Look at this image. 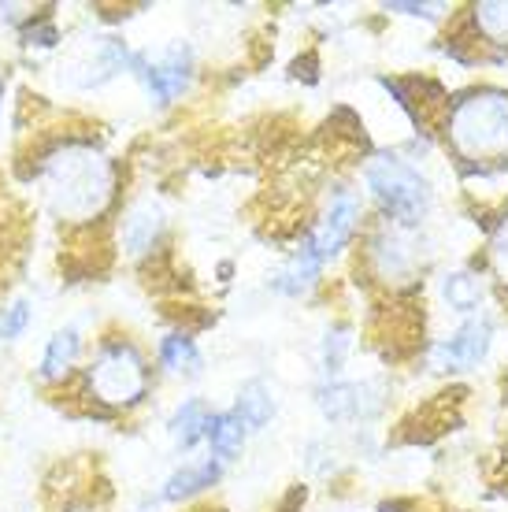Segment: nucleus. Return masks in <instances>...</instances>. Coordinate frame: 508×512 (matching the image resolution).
I'll use <instances>...</instances> for the list:
<instances>
[{
	"label": "nucleus",
	"mask_w": 508,
	"mask_h": 512,
	"mask_svg": "<svg viewBox=\"0 0 508 512\" xmlns=\"http://www.w3.org/2000/svg\"><path fill=\"white\" fill-rule=\"evenodd\" d=\"M38 179L52 216L67 219V223L101 219L115 197V164L93 141H56L49 153L41 156Z\"/></svg>",
	"instance_id": "nucleus-1"
},
{
	"label": "nucleus",
	"mask_w": 508,
	"mask_h": 512,
	"mask_svg": "<svg viewBox=\"0 0 508 512\" xmlns=\"http://www.w3.org/2000/svg\"><path fill=\"white\" fill-rule=\"evenodd\" d=\"M445 141L468 175L508 167V93L497 86L460 93L445 112Z\"/></svg>",
	"instance_id": "nucleus-2"
},
{
	"label": "nucleus",
	"mask_w": 508,
	"mask_h": 512,
	"mask_svg": "<svg viewBox=\"0 0 508 512\" xmlns=\"http://www.w3.org/2000/svg\"><path fill=\"white\" fill-rule=\"evenodd\" d=\"M364 186L379 205L382 223L423 227L434 212V186L420 167L397 153H375L364 164Z\"/></svg>",
	"instance_id": "nucleus-3"
},
{
	"label": "nucleus",
	"mask_w": 508,
	"mask_h": 512,
	"mask_svg": "<svg viewBox=\"0 0 508 512\" xmlns=\"http://www.w3.org/2000/svg\"><path fill=\"white\" fill-rule=\"evenodd\" d=\"M86 386L89 397L101 401V405H112V409H130L138 405L145 390H149V368H145V357L130 342H104L97 349V357L89 360L86 368Z\"/></svg>",
	"instance_id": "nucleus-4"
},
{
	"label": "nucleus",
	"mask_w": 508,
	"mask_h": 512,
	"mask_svg": "<svg viewBox=\"0 0 508 512\" xmlns=\"http://www.w3.org/2000/svg\"><path fill=\"white\" fill-rule=\"evenodd\" d=\"M431 249L420 227H397V223H382L379 231L371 234L368 242V264L375 268L382 282L390 286H408L420 279V271L427 268Z\"/></svg>",
	"instance_id": "nucleus-5"
},
{
	"label": "nucleus",
	"mask_w": 508,
	"mask_h": 512,
	"mask_svg": "<svg viewBox=\"0 0 508 512\" xmlns=\"http://www.w3.org/2000/svg\"><path fill=\"white\" fill-rule=\"evenodd\" d=\"M360 216H364L360 197H356L349 186H334L331 197H327V205H323V212H319V219L308 227L305 238H301V245L316 256L323 268H327V264L338 260V256L349 249V242L356 238V231H360Z\"/></svg>",
	"instance_id": "nucleus-6"
},
{
	"label": "nucleus",
	"mask_w": 508,
	"mask_h": 512,
	"mask_svg": "<svg viewBox=\"0 0 508 512\" xmlns=\"http://www.w3.org/2000/svg\"><path fill=\"white\" fill-rule=\"evenodd\" d=\"M494 334L497 327L486 312L468 316V320H460L449 334L434 338L431 349H427V360H431L434 372H475L490 357Z\"/></svg>",
	"instance_id": "nucleus-7"
},
{
	"label": "nucleus",
	"mask_w": 508,
	"mask_h": 512,
	"mask_svg": "<svg viewBox=\"0 0 508 512\" xmlns=\"http://www.w3.org/2000/svg\"><path fill=\"white\" fill-rule=\"evenodd\" d=\"M390 401V390L379 379H360V383H323L316 390V405L327 423H371L379 420Z\"/></svg>",
	"instance_id": "nucleus-8"
},
{
	"label": "nucleus",
	"mask_w": 508,
	"mask_h": 512,
	"mask_svg": "<svg viewBox=\"0 0 508 512\" xmlns=\"http://www.w3.org/2000/svg\"><path fill=\"white\" fill-rule=\"evenodd\" d=\"M130 67H134V75L141 78L145 93H149L156 104H175L178 97L186 93V86H190V78H193V52H190V45L175 41V45L160 49L156 56L153 52L134 56Z\"/></svg>",
	"instance_id": "nucleus-9"
},
{
	"label": "nucleus",
	"mask_w": 508,
	"mask_h": 512,
	"mask_svg": "<svg viewBox=\"0 0 508 512\" xmlns=\"http://www.w3.org/2000/svg\"><path fill=\"white\" fill-rule=\"evenodd\" d=\"M167 231V219L160 212V205L153 201H138L127 208V216L119 219V245L127 256H149L160 245Z\"/></svg>",
	"instance_id": "nucleus-10"
},
{
	"label": "nucleus",
	"mask_w": 508,
	"mask_h": 512,
	"mask_svg": "<svg viewBox=\"0 0 508 512\" xmlns=\"http://www.w3.org/2000/svg\"><path fill=\"white\" fill-rule=\"evenodd\" d=\"M438 297H442V305L449 308V312H457L460 320H468V316H479V312H483L486 282L479 271L449 268V271H442V279H438Z\"/></svg>",
	"instance_id": "nucleus-11"
},
{
	"label": "nucleus",
	"mask_w": 508,
	"mask_h": 512,
	"mask_svg": "<svg viewBox=\"0 0 508 512\" xmlns=\"http://www.w3.org/2000/svg\"><path fill=\"white\" fill-rule=\"evenodd\" d=\"M319 275H323V264L308 253L305 245H297L290 260L282 264V271L271 275V290H279L282 297H305L319 282Z\"/></svg>",
	"instance_id": "nucleus-12"
},
{
	"label": "nucleus",
	"mask_w": 508,
	"mask_h": 512,
	"mask_svg": "<svg viewBox=\"0 0 508 512\" xmlns=\"http://www.w3.org/2000/svg\"><path fill=\"white\" fill-rule=\"evenodd\" d=\"M208 420H212V409L204 405L201 397H186V401L171 412V420H167V435H171V442H175L182 453H190L193 446H201L204 442Z\"/></svg>",
	"instance_id": "nucleus-13"
},
{
	"label": "nucleus",
	"mask_w": 508,
	"mask_h": 512,
	"mask_svg": "<svg viewBox=\"0 0 508 512\" xmlns=\"http://www.w3.org/2000/svg\"><path fill=\"white\" fill-rule=\"evenodd\" d=\"M245 423L238 420V412L227 409V412H212V420H208V431H204V442L212 446V457L219 464H230L242 457L245 449Z\"/></svg>",
	"instance_id": "nucleus-14"
},
{
	"label": "nucleus",
	"mask_w": 508,
	"mask_h": 512,
	"mask_svg": "<svg viewBox=\"0 0 508 512\" xmlns=\"http://www.w3.org/2000/svg\"><path fill=\"white\" fill-rule=\"evenodd\" d=\"M219 475H223V464L216 457H208V461H190L182 464L178 472H171V479L164 483V501H186L193 494H201V490L216 487Z\"/></svg>",
	"instance_id": "nucleus-15"
},
{
	"label": "nucleus",
	"mask_w": 508,
	"mask_h": 512,
	"mask_svg": "<svg viewBox=\"0 0 508 512\" xmlns=\"http://www.w3.org/2000/svg\"><path fill=\"white\" fill-rule=\"evenodd\" d=\"M275 409H279L275 405V390L264 379H249L238 390V401H234V412L245 423V431H264L267 423L275 420Z\"/></svg>",
	"instance_id": "nucleus-16"
},
{
	"label": "nucleus",
	"mask_w": 508,
	"mask_h": 512,
	"mask_svg": "<svg viewBox=\"0 0 508 512\" xmlns=\"http://www.w3.org/2000/svg\"><path fill=\"white\" fill-rule=\"evenodd\" d=\"M160 364H164L171 375H201L204 368V357H201V349H197V342H193L190 334H164L160 338Z\"/></svg>",
	"instance_id": "nucleus-17"
},
{
	"label": "nucleus",
	"mask_w": 508,
	"mask_h": 512,
	"mask_svg": "<svg viewBox=\"0 0 508 512\" xmlns=\"http://www.w3.org/2000/svg\"><path fill=\"white\" fill-rule=\"evenodd\" d=\"M78 349H82V338H78L75 327H67V331H56L49 338V346H45V357H41V379H64L71 372V364H75Z\"/></svg>",
	"instance_id": "nucleus-18"
},
{
	"label": "nucleus",
	"mask_w": 508,
	"mask_h": 512,
	"mask_svg": "<svg viewBox=\"0 0 508 512\" xmlns=\"http://www.w3.org/2000/svg\"><path fill=\"white\" fill-rule=\"evenodd\" d=\"M471 23L486 45L508 49V0H483L471 8Z\"/></svg>",
	"instance_id": "nucleus-19"
},
{
	"label": "nucleus",
	"mask_w": 508,
	"mask_h": 512,
	"mask_svg": "<svg viewBox=\"0 0 508 512\" xmlns=\"http://www.w3.org/2000/svg\"><path fill=\"white\" fill-rule=\"evenodd\" d=\"M353 353V331L349 327H331V331L323 334V342H319V372H323V383H334L338 375H342L345 360Z\"/></svg>",
	"instance_id": "nucleus-20"
},
{
	"label": "nucleus",
	"mask_w": 508,
	"mask_h": 512,
	"mask_svg": "<svg viewBox=\"0 0 508 512\" xmlns=\"http://www.w3.org/2000/svg\"><path fill=\"white\" fill-rule=\"evenodd\" d=\"M490 268H494L497 282L508 286V212L497 219L494 234H490Z\"/></svg>",
	"instance_id": "nucleus-21"
},
{
	"label": "nucleus",
	"mask_w": 508,
	"mask_h": 512,
	"mask_svg": "<svg viewBox=\"0 0 508 512\" xmlns=\"http://www.w3.org/2000/svg\"><path fill=\"white\" fill-rule=\"evenodd\" d=\"M26 323H30V305H26V301H15V305L0 308V338H4V342L19 338V334L26 331Z\"/></svg>",
	"instance_id": "nucleus-22"
},
{
	"label": "nucleus",
	"mask_w": 508,
	"mask_h": 512,
	"mask_svg": "<svg viewBox=\"0 0 508 512\" xmlns=\"http://www.w3.org/2000/svg\"><path fill=\"white\" fill-rule=\"evenodd\" d=\"M386 12L416 15V19H438V15H442V4H386Z\"/></svg>",
	"instance_id": "nucleus-23"
},
{
	"label": "nucleus",
	"mask_w": 508,
	"mask_h": 512,
	"mask_svg": "<svg viewBox=\"0 0 508 512\" xmlns=\"http://www.w3.org/2000/svg\"><path fill=\"white\" fill-rule=\"evenodd\" d=\"M0 97H4V78H0Z\"/></svg>",
	"instance_id": "nucleus-24"
}]
</instances>
